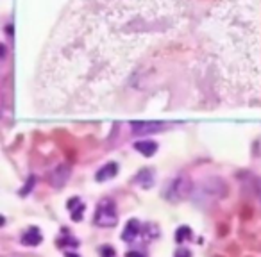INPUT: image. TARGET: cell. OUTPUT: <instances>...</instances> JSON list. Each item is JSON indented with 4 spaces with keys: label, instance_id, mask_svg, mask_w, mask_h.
Returning <instances> with one entry per match:
<instances>
[{
    "label": "cell",
    "instance_id": "cell-13",
    "mask_svg": "<svg viewBox=\"0 0 261 257\" xmlns=\"http://www.w3.org/2000/svg\"><path fill=\"white\" fill-rule=\"evenodd\" d=\"M125 257H145L143 254H140V252H127L125 254Z\"/></svg>",
    "mask_w": 261,
    "mask_h": 257
},
{
    "label": "cell",
    "instance_id": "cell-2",
    "mask_svg": "<svg viewBox=\"0 0 261 257\" xmlns=\"http://www.w3.org/2000/svg\"><path fill=\"white\" fill-rule=\"evenodd\" d=\"M188 190H190V186H188V181L182 177L175 179V181L170 184V186H167V191H165V198H169L170 202H179L181 198H184L186 195H188Z\"/></svg>",
    "mask_w": 261,
    "mask_h": 257
},
{
    "label": "cell",
    "instance_id": "cell-7",
    "mask_svg": "<svg viewBox=\"0 0 261 257\" xmlns=\"http://www.w3.org/2000/svg\"><path fill=\"white\" fill-rule=\"evenodd\" d=\"M134 146H136V150L145 155V157H151V155H154V152L158 150V145H156L154 141H138Z\"/></svg>",
    "mask_w": 261,
    "mask_h": 257
},
{
    "label": "cell",
    "instance_id": "cell-12",
    "mask_svg": "<svg viewBox=\"0 0 261 257\" xmlns=\"http://www.w3.org/2000/svg\"><path fill=\"white\" fill-rule=\"evenodd\" d=\"M174 257H191V252L188 249H179Z\"/></svg>",
    "mask_w": 261,
    "mask_h": 257
},
{
    "label": "cell",
    "instance_id": "cell-6",
    "mask_svg": "<svg viewBox=\"0 0 261 257\" xmlns=\"http://www.w3.org/2000/svg\"><path fill=\"white\" fill-rule=\"evenodd\" d=\"M118 173V164L116 163H107L106 166H102L100 170L97 172L95 175V181L102 182V181H107V179H113Z\"/></svg>",
    "mask_w": 261,
    "mask_h": 257
},
{
    "label": "cell",
    "instance_id": "cell-9",
    "mask_svg": "<svg viewBox=\"0 0 261 257\" xmlns=\"http://www.w3.org/2000/svg\"><path fill=\"white\" fill-rule=\"evenodd\" d=\"M190 238H191V229H190V227L182 225V227H179V229H177V232H175V241H177V243H184V241L190 240Z\"/></svg>",
    "mask_w": 261,
    "mask_h": 257
},
{
    "label": "cell",
    "instance_id": "cell-10",
    "mask_svg": "<svg viewBox=\"0 0 261 257\" xmlns=\"http://www.w3.org/2000/svg\"><path fill=\"white\" fill-rule=\"evenodd\" d=\"M147 175H151V170H142V173L136 177V181H142V188H151L152 186V177L145 179Z\"/></svg>",
    "mask_w": 261,
    "mask_h": 257
},
{
    "label": "cell",
    "instance_id": "cell-14",
    "mask_svg": "<svg viewBox=\"0 0 261 257\" xmlns=\"http://www.w3.org/2000/svg\"><path fill=\"white\" fill-rule=\"evenodd\" d=\"M65 257H79V256H77L76 252H68V254H67V256H65Z\"/></svg>",
    "mask_w": 261,
    "mask_h": 257
},
{
    "label": "cell",
    "instance_id": "cell-1",
    "mask_svg": "<svg viewBox=\"0 0 261 257\" xmlns=\"http://www.w3.org/2000/svg\"><path fill=\"white\" fill-rule=\"evenodd\" d=\"M95 223H97L98 227H104V229L115 227L116 223H118L116 205L113 200L106 198L97 205V209H95Z\"/></svg>",
    "mask_w": 261,
    "mask_h": 257
},
{
    "label": "cell",
    "instance_id": "cell-8",
    "mask_svg": "<svg viewBox=\"0 0 261 257\" xmlns=\"http://www.w3.org/2000/svg\"><path fill=\"white\" fill-rule=\"evenodd\" d=\"M142 234L145 238V241H152L160 236V229L156 225H152V223H147L145 227H142Z\"/></svg>",
    "mask_w": 261,
    "mask_h": 257
},
{
    "label": "cell",
    "instance_id": "cell-4",
    "mask_svg": "<svg viewBox=\"0 0 261 257\" xmlns=\"http://www.w3.org/2000/svg\"><path fill=\"white\" fill-rule=\"evenodd\" d=\"M41 240H43V236H41L38 227H29L25 234L22 236V243L27 245V247H38L41 243Z\"/></svg>",
    "mask_w": 261,
    "mask_h": 257
},
{
    "label": "cell",
    "instance_id": "cell-11",
    "mask_svg": "<svg viewBox=\"0 0 261 257\" xmlns=\"http://www.w3.org/2000/svg\"><path fill=\"white\" fill-rule=\"evenodd\" d=\"M102 257H116V254L111 247H104V249H102Z\"/></svg>",
    "mask_w": 261,
    "mask_h": 257
},
{
    "label": "cell",
    "instance_id": "cell-3",
    "mask_svg": "<svg viewBox=\"0 0 261 257\" xmlns=\"http://www.w3.org/2000/svg\"><path fill=\"white\" fill-rule=\"evenodd\" d=\"M138 234H142V223L138 222L136 218H131L127 223H125V229L122 232V240L125 243H133L138 238Z\"/></svg>",
    "mask_w": 261,
    "mask_h": 257
},
{
    "label": "cell",
    "instance_id": "cell-5",
    "mask_svg": "<svg viewBox=\"0 0 261 257\" xmlns=\"http://www.w3.org/2000/svg\"><path fill=\"white\" fill-rule=\"evenodd\" d=\"M67 207L70 209V216H72V220L74 222H81L83 220V213H85V204L81 202V198H77V196H74V198H70L68 200V204H67Z\"/></svg>",
    "mask_w": 261,
    "mask_h": 257
}]
</instances>
